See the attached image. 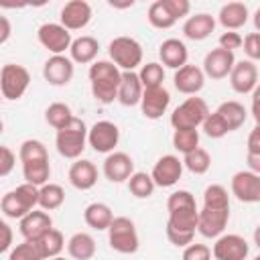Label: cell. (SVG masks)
<instances>
[{"label":"cell","mask_w":260,"mask_h":260,"mask_svg":"<svg viewBox=\"0 0 260 260\" xmlns=\"http://www.w3.org/2000/svg\"><path fill=\"white\" fill-rule=\"evenodd\" d=\"M217 47L234 53L236 49L242 47V35H240L238 30H225V32L219 35V39H217Z\"/></svg>","instance_id":"47"},{"label":"cell","mask_w":260,"mask_h":260,"mask_svg":"<svg viewBox=\"0 0 260 260\" xmlns=\"http://www.w3.org/2000/svg\"><path fill=\"white\" fill-rule=\"evenodd\" d=\"M146 18H148V22H150L154 28H160V30L171 28V26H175V22H177V20L169 14V10L165 8L162 0H156V2H152V4L148 6Z\"/></svg>","instance_id":"40"},{"label":"cell","mask_w":260,"mask_h":260,"mask_svg":"<svg viewBox=\"0 0 260 260\" xmlns=\"http://www.w3.org/2000/svg\"><path fill=\"white\" fill-rule=\"evenodd\" d=\"M201 130L205 132V136H209V138H223L225 134H230L228 132V128H225V124L221 122V118L215 114V112H209L207 114V118L203 120V124H201Z\"/></svg>","instance_id":"42"},{"label":"cell","mask_w":260,"mask_h":260,"mask_svg":"<svg viewBox=\"0 0 260 260\" xmlns=\"http://www.w3.org/2000/svg\"><path fill=\"white\" fill-rule=\"evenodd\" d=\"M8 260H43V258H41V254H39L35 242L24 240L22 244H16V246L10 250Z\"/></svg>","instance_id":"43"},{"label":"cell","mask_w":260,"mask_h":260,"mask_svg":"<svg viewBox=\"0 0 260 260\" xmlns=\"http://www.w3.org/2000/svg\"><path fill=\"white\" fill-rule=\"evenodd\" d=\"M32 242H35V246H37V250H39V254H41L43 260H51V258L59 256L61 250L65 248V238L55 228H51L49 232H45L41 238H37Z\"/></svg>","instance_id":"31"},{"label":"cell","mask_w":260,"mask_h":260,"mask_svg":"<svg viewBox=\"0 0 260 260\" xmlns=\"http://www.w3.org/2000/svg\"><path fill=\"white\" fill-rule=\"evenodd\" d=\"M165 8L169 10V14L179 20V18H185L189 12H191V2L189 0H162Z\"/></svg>","instance_id":"46"},{"label":"cell","mask_w":260,"mask_h":260,"mask_svg":"<svg viewBox=\"0 0 260 260\" xmlns=\"http://www.w3.org/2000/svg\"><path fill=\"white\" fill-rule=\"evenodd\" d=\"M138 79H140V83H142L144 89H148V87H158V85H162V81H165V67H162L160 63H156V61H150V63H146V65H140Z\"/></svg>","instance_id":"38"},{"label":"cell","mask_w":260,"mask_h":260,"mask_svg":"<svg viewBox=\"0 0 260 260\" xmlns=\"http://www.w3.org/2000/svg\"><path fill=\"white\" fill-rule=\"evenodd\" d=\"M73 73H75V65L65 55H51L45 61V65H43V77H45V81L49 85H55V87H63V85L71 83Z\"/></svg>","instance_id":"14"},{"label":"cell","mask_w":260,"mask_h":260,"mask_svg":"<svg viewBox=\"0 0 260 260\" xmlns=\"http://www.w3.org/2000/svg\"><path fill=\"white\" fill-rule=\"evenodd\" d=\"M16 165V154L8 148V146H2L0 144V177H6L12 173Z\"/></svg>","instance_id":"48"},{"label":"cell","mask_w":260,"mask_h":260,"mask_svg":"<svg viewBox=\"0 0 260 260\" xmlns=\"http://www.w3.org/2000/svg\"><path fill=\"white\" fill-rule=\"evenodd\" d=\"M230 221V205H207L197 211V232L203 238H217L225 232Z\"/></svg>","instance_id":"9"},{"label":"cell","mask_w":260,"mask_h":260,"mask_svg":"<svg viewBox=\"0 0 260 260\" xmlns=\"http://www.w3.org/2000/svg\"><path fill=\"white\" fill-rule=\"evenodd\" d=\"M215 30V18L207 12H197L189 16L183 24V35L189 41H205Z\"/></svg>","instance_id":"26"},{"label":"cell","mask_w":260,"mask_h":260,"mask_svg":"<svg viewBox=\"0 0 260 260\" xmlns=\"http://www.w3.org/2000/svg\"><path fill=\"white\" fill-rule=\"evenodd\" d=\"M71 118H73V112H71V108H69L67 104H63V102H53V104L45 110V122H47L51 128H55V130H61L63 126H67V124L71 122Z\"/></svg>","instance_id":"36"},{"label":"cell","mask_w":260,"mask_h":260,"mask_svg":"<svg viewBox=\"0 0 260 260\" xmlns=\"http://www.w3.org/2000/svg\"><path fill=\"white\" fill-rule=\"evenodd\" d=\"M248 16H250V12L244 2H228L219 8L217 22L225 30H238L248 22Z\"/></svg>","instance_id":"28"},{"label":"cell","mask_w":260,"mask_h":260,"mask_svg":"<svg viewBox=\"0 0 260 260\" xmlns=\"http://www.w3.org/2000/svg\"><path fill=\"white\" fill-rule=\"evenodd\" d=\"M30 83V73L26 67L16 63H6L0 69V93L4 100H20Z\"/></svg>","instance_id":"8"},{"label":"cell","mask_w":260,"mask_h":260,"mask_svg":"<svg viewBox=\"0 0 260 260\" xmlns=\"http://www.w3.org/2000/svg\"><path fill=\"white\" fill-rule=\"evenodd\" d=\"M167 238L173 246L185 248L193 242L197 232V201L191 191L179 189L173 191L167 199Z\"/></svg>","instance_id":"1"},{"label":"cell","mask_w":260,"mask_h":260,"mask_svg":"<svg viewBox=\"0 0 260 260\" xmlns=\"http://www.w3.org/2000/svg\"><path fill=\"white\" fill-rule=\"evenodd\" d=\"M20 234H22V238L24 240H37V238H41L45 232H49L51 228H53V219H51V215L47 213V211H43V209H32V211H28L22 219H20Z\"/></svg>","instance_id":"23"},{"label":"cell","mask_w":260,"mask_h":260,"mask_svg":"<svg viewBox=\"0 0 260 260\" xmlns=\"http://www.w3.org/2000/svg\"><path fill=\"white\" fill-rule=\"evenodd\" d=\"M128 191L136 197V199H148L154 193V183L150 179L148 173L142 171H134L128 179Z\"/></svg>","instance_id":"37"},{"label":"cell","mask_w":260,"mask_h":260,"mask_svg":"<svg viewBox=\"0 0 260 260\" xmlns=\"http://www.w3.org/2000/svg\"><path fill=\"white\" fill-rule=\"evenodd\" d=\"M37 203H39V187L30 183H22L2 197L0 209L10 219H22L28 211L37 207Z\"/></svg>","instance_id":"4"},{"label":"cell","mask_w":260,"mask_h":260,"mask_svg":"<svg viewBox=\"0 0 260 260\" xmlns=\"http://www.w3.org/2000/svg\"><path fill=\"white\" fill-rule=\"evenodd\" d=\"M55 146H57V152L63 158L77 160L81 156V152L85 150V146H87V126H85V122L81 118L73 116L67 126L57 130Z\"/></svg>","instance_id":"3"},{"label":"cell","mask_w":260,"mask_h":260,"mask_svg":"<svg viewBox=\"0 0 260 260\" xmlns=\"http://www.w3.org/2000/svg\"><path fill=\"white\" fill-rule=\"evenodd\" d=\"M248 156H260V126L256 124L248 136V150H246Z\"/></svg>","instance_id":"49"},{"label":"cell","mask_w":260,"mask_h":260,"mask_svg":"<svg viewBox=\"0 0 260 260\" xmlns=\"http://www.w3.org/2000/svg\"><path fill=\"white\" fill-rule=\"evenodd\" d=\"M51 260H65L63 256H55V258H51Z\"/></svg>","instance_id":"53"},{"label":"cell","mask_w":260,"mask_h":260,"mask_svg":"<svg viewBox=\"0 0 260 260\" xmlns=\"http://www.w3.org/2000/svg\"><path fill=\"white\" fill-rule=\"evenodd\" d=\"M232 195L240 203H258L260 201V175L252 171H238L232 177Z\"/></svg>","instance_id":"12"},{"label":"cell","mask_w":260,"mask_h":260,"mask_svg":"<svg viewBox=\"0 0 260 260\" xmlns=\"http://www.w3.org/2000/svg\"><path fill=\"white\" fill-rule=\"evenodd\" d=\"M207 114H209L207 102L203 98L191 95V98H187L183 104H179L173 110L171 126L175 130H179V128H193V130H197L203 124V120L207 118Z\"/></svg>","instance_id":"7"},{"label":"cell","mask_w":260,"mask_h":260,"mask_svg":"<svg viewBox=\"0 0 260 260\" xmlns=\"http://www.w3.org/2000/svg\"><path fill=\"white\" fill-rule=\"evenodd\" d=\"M120 142V128L110 120H100L91 128H87V144L102 154L114 152Z\"/></svg>","instance_id":"10"},{"label":"cell","mask_w":260,"mask_h":260,"mask_svg":"<svg viewBox=\"0 0 260 260\" xmlns=\"http://www.w3.org/2000/svg\"><path fill=\"white\" fill-rule=\"evenodd\" d=\"M181 162H183V169H187L189 173H193V175H205L209 171V167H211V156H209V152L205 148L197 146L195 150L183 154Z\"/></svg>","instance_id":"35"},{"label":"cell","mask_w":260,"mask_h":260,"mask_svg":"<svg viewBox=\"0 0 260 260\" xmlns=\"http://www.w3.org/2000/svg\"><path fill=\"white\" fill-rule=\"evenodd\" d=\"M67 177H69V183H71L75 189H79V191H89V189L98 183V169H95V165H93L91 160H87V158H77V160L71 162Z\"/></svg>","instance_id":"22"},{"label":"cell","mask_w":260,"mask_h":260,"mask_svg":"<svg viewBox=\"0 0 260 260\" xmlns=\"http://www.w3.org/2000/svg\"><path fill=\"white\" fill-rule=\"evenodd\" d=\"M106 232H108V244H110V248L114 252H118V254H134L138 250V246H140L136 225L126 215L114 217L112 223H110V228Z\"/></svg>","instance_id":"5"},{"label":"cell","mask_w":260,"mask_h":260,"mask_svg":"<svg viewBox=\"0 0 260 260\" xmlns=\"http://www.w3.org/2000/svg\"><path fill=\"white\" fill-rule=\"evenodd\" d=\"M230 85L236 93H252L258 87V67L256 63L244 59V61H236L232 71H230Z\"/></svg>","instance_id":"16"},{"label":"cell","mask_w":260,"mask_h":260,"mask_svg":"<svg viewBox=\"0 0 260 260\" xmlns=\"http://www.w3.org/2000/svg\"><path fill=\"white\" fill-rule=\"evenodd\" d=\"M236 63V55L232 51H225V49H211L205 57H203V75L205 77H211V79H225L232 71Z\"/></svg>","instance_id":"17"},{"label":"cell","mask_w":260,"mask_h":260,"mask_svg":"<svg viewBox=\"0 0 260 260\" xmlns=\"http://www.w3.org/2000/svg\"><path fill=\"white\" fill-rule=\"evenodd\" d=\"M142 83L138 79V73L136 71H122L120 73V85H118V95L116 100L126 106V108H132L136 104H140V98H142Z\"/></svg>","instance_id":"24"},{"label":"cell","mask_w":260,"mask_h":260,"mask_svg":"<svg viewBox=\"0 0 260 260\" xmlns=\"http://www.w3.org/2000/svg\"><path fill=\"white\" fill-rule=\"evenodd\" d=\"M183 260H211V248L199 242H191L189 246L183 248Z\"/></svg>","instance_id":"44"},{"label":"cell","mask_w":260,"mask_h":260,"mask_svg":"<svg viewBox=\"0 0 260 260\" xmlns=\"http://www.w3.org/2000/svg\"><path fill=\"white\" fill-rule=\"evenodd\" d=\"M59 24L65 26L69 32L71 30H81L89 24L91 20V6L85 0H71L61 8Z\"/></svg>","instance_id":"20"},{"label":"cell","mask_w":260,"mask_h":260,"mask_svg":"<svg viewBox=\"0 0 260 260\" xmlns=\"http://www.w3.org/2000/svg\"><path fill=\"white\" fill-rule=\"evenodd\" d=\"M173 146L181 152L187 154L199 146V130L193 128H179L173 132Z\"/></svg>","instance_id":"39"},{"label":"cell","mask_w":260,"mask_h":260,"mask_svg":"<svg viewBox=\"0 0 260 260\" xmlns=\"http://www.w3.org/2000/svg\"><path fill=\"white\" fill-rule=\"evenodd\" d=\"M110 61L120 71H134L142 65V45L132 37H116L108 45Z\"/></svg>","instance_id":"6"},{"label":"cell","mask_w":260,"mask_h":260,"mask_svg":"<svg viewBox=\"0 0 260 260\" xmlns=\"http://www.w3.org/2000/svg\"><path fill=\"white\" fill-rule=\"evenodd\" d=\"M183 175V162L179 156L175 154H162L154 167H152V173H150V179L154 183V187H173L179 183Z\"/></svg>","instance_id":"15"},{"label":"cell","mask_w":260,"mask_h":260,"mask_svg":"<svg viewBox=\"0 0 260 260\" xmlns=\"http://www.w3.org/2000/svg\"><path fill=\"white\" fill-rule=\"evenodd\" d=\"M158 57H160L165 67L177 71L179 67H183L187 63L189 51H187V45L181 39H167L158 47Z\"/></svg>","instance_id":"25"},{"label":"cell","mask_w":260,"mask_h":260,"mask_svg":"<svg viewBox=\"0 0 260 260\" xmlns=\"http://www.w3.org/2000/svg\"><path fill=\"white\" fill-rule=\"evenodd\" d=\"M215 114L221 118V122L225 124L228 132H234L238 128L244 126V122L248 120V112L244 108V104L236 102V100H228V102H221L215 110Z\"/></svg>","instance_id":"29"},{"label":"cell","mask_w":260,"mask_h":260,"mask_svg":"<svg viewBox=\"0 0 260 260\" xmlns=\"http://www.w3.org/2000/svg\"><path fill=\"white\" fill-rule=\"evenodd\" d=\"M242 45H244V53L248 55V61L256 63L260 59V32H248L242 39Z\"/></svg>","instance_id":"45"},{"label":"cell","mask_w":260,"mask_h":260,"mask_svg":"<svg viewBox=\"0 0 260 260\" xmlns=\"http://www.w3.org/2000/svg\"><path fill=\"white\" fill-rule=\"evenodd\" d=\"M169 104H171V93H169V89H165V85L148 87L142 91L140 110H142V116L148 120L162 118V114H167V110H169Z\"/></svg>","instance_id":"18"},{"label":"cell","mask_w":260,"mask_h":260,"mask_svg":"<svg viewBox=\"0 0 260 260\" xmlns=\"http://www.w3.org/2000/svg\"><path fill=\"white\" fill-rule=\"evenodd\" d=\"M12 230H10V225L0 217V254L2 252H6V250H10V246H12Z\"/></svg>","instance_id":"50"},{"label":"cell","mask_w":260,"mask_h":260,"mask_svg":"<svg viewBox=\"0 0 260 260\" xmlns=\"http://www.w3.org/2000/svg\"><path fill=\"white\" fill-rule=\"evenodd\" d=\"M83 219L85 223L91 228V230H98V232H104L110 228L112 219H114V213H112V207L108 203H102V201H93L89 203L85 209H83Z\"/></svg>","instance_id":"30"},{"label":"cell","mask_w":260,"mask_h":260,"mask_svg":"<svg viewBox=\"0 0 260 260\" xmlns=\"http://www.w3.org/2000/svg\"><path fill=\"white\" fill-rule=\"evenodd\" d=\"M120 73L122 71L108 59L93 61L89 65L87 77H89V87H91V95L95 102L108 106L116 100L118 85H120Z\"/></svg>","instance_id":"2"},{"label":"cell","mask_w":260,"mask_h":260,"mask_svg":"<svg viewBox=\"0 0 260 260\" xmlns=\"http://www.w3.org/2000/svg\"><path fill=\"white\" fill-rule=\"evenodd\" d=\"M104 177L112 183H124L130 179V175L134 173V160L130 154L122 152V150H114L104 158Z\"/></svg>","instance_id":"19"},{"label":"cell","mask_w":260,"mask_h":260,"mask_svg":"<svg viewBox=\"0 0 260 260\" xmlns=\"http://www.w3.org/2000/svg\"><path fill=\"white\" fill-rule=\"evenodd\" d=\"M173 85L177 91L185 93V95H197L203 85H205V75L201 71V67L185 63L183 67H179L173 75Z\"/></svg>","instance_id":"21"},{"label":"cell","mask_w":260,"mask_h":260,"mask_svg":"<svg viewBox=\"0 0 260 260\" xmlns=\"http://www.w3.org/2000/svg\"><path fill=\"white\" fill-rule=\"evenodd\" d=\"M65 201V191L61 185L57 183H45L39 187V207L43 211H53V209H59Z\"/></svg>","instance_id":"34"},{"label":"cell","mask_w":260,"mask_h":260,"mask_svg":"<svg viewBox=\"0 0 260 260\" xmlns=\"http://www.w3.org/2000/svg\"><path fill=\"white\" fill-rule=\"evenodd\" d=\"M10 35H12V24L6 16L0 14V45H4L10 39Z\"/></svg>","instance_id":"51"},{"label":"cell","mask_w":260,"mask_h":260,"mask_svg":"<svg viewBox=\"0 0 260 260\" xmlns=\"http://www.w3.org/2000/svg\"><path fill=\"white\" fill-rule=\"evenodd\" d=\"M2 100H4V98H2V93H0V104H2Z\"/></svg>","instance_id":"54"},{"label":"cell","mask_w":260,"mask_h":260,"mask_svg":"<svg viewBox=\"0 0 260 260\" xmlns=\"http://www.w3.org/2000/svg\"><path fill=\"white\" fill-rule=\"evenodd\" d=\"M67 252L73 260H91L95 256V240L87 232H77L67 240Z\"/></svg>","instance_id":"32"},{"label":"cell","mask_w":260,"mask_h":260,"mask_svg":"<svg viewBox=\"0 0 260 260\" xmlns=\"http://www.w3.org/2000/svg\"><path fill=\"white\" fill-rule=\"evenodd\" d=\"M2 132H4V122L0 120V134H2Z\"/></svg>","instance_id":"52"},{"label":"cell","mask_w":260,"mask_h":260,"mask_svg":"<svg viewBox=\"0 0 260 260\" xmlns=\"http://www.w3.org/2000/svg\"><path fill=\"white\" fill-rule=\"evenodd\" d=\"M248 252L250 246L240 234H221L215 238L211 256L215 260H246Z\"/></svg>","instance_id":"13"},{"label":"cell","mask_w":260,"mask_h":260,"mask_svg":"<svg viewBox=\"0 0 260 260\" xmlns=\"http://www.w3.org/2000/svg\"><path fill=\"white\" fill-rule=\"evenodd\" d=\"M100 53V43L98 39L89 37V35H83V37H77L71 41V47H69V59L73 63H79V65H89L95 61Z\"/></svg>","instance_id":"27"},{"label":"cell","mask_w":260,"mask_h":260,"mask_svg":"<svg viewBox=\"0 0 260 260\" xmlns=\"http://www.w3.org/2000/svg\"><path fill=\"white\" fill-rule=\"evenodd\" d=\"M37 39L39 43L53 55H63L65 51H69L71 47V32L61 26L59 22H45L39 26L37 30Z\"/></svg>","instance_id":"11"},{"label":"cell","mask_w":260,"mask_h":260,"mask_svg":"<svg viewBox=\"0 0 260 260\" xmlns=\"http://www.w3.org/2000/svg\"><path fill=\"white\" fill-rule=\"evenodd\" d=\"M18 158L20 162H26V160H37V158H49V152H47V146L41 142V140H35V138H28L20 144L18 148Z\"/></svg>","instance_id":"41"},{"label":"cell","mask_w":260,"mask_h":260,"mask_svg":"<svg viewBox=\"0 0 260 260\" xmlns=\"http://www.w3.org/2000/svg\"><path fill=\"white\" fill-rule=\"evenodd\" d=\"M22 177H24V183H30L35 187L49 183V177H51L49 158H37V160L22 162Z\"/></svg>","instance_id":"33"}]
</instances>
